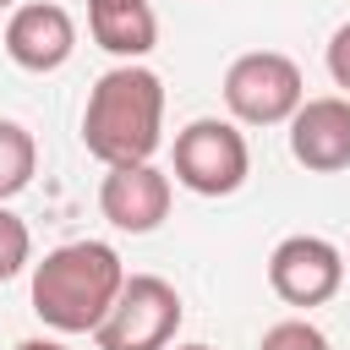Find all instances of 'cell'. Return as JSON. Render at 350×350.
Returning <instances> with one entry per match:
<instances>
[{
    "instance_id": "14",
    "label": "cell",
    "mask_w": 350,
    "mask_h": 350,
    "mask_svg": "<svg viewBox=\"0 0 350 350\" xmlns=\"http://www.w3.org/2000/svg\"><path fill=\"white\" fill-rule=\"evenodd\" d=\"M323 60H328L334 88H345V93H350V22H345V27L328 38V55H323Z\"/></svg>"
},
{
    "instance_id": "2",
    "label": "cell",
    "mask_w": 350,
    "mask_h": 350,
    "mask_svg": "<svg viewBox=\"0 0 350 350\" xmlns=\"http://www.w3.org/2000/svg\"><path fill=\"white\" fill-rule=\"evenodd\" d=\"M126 262L104 241H66L33 262V312L55 334H98L126 290Z\"/></svg>"
},
{
    "instance_id": "6",
    "label": "cell",
    "mask_w": 350,
    "mask_h": 350,
    "mask_svg": "<svg viewBox=\"0 0 350 350\" xmlns=\"http://www.w3.org/2000/svg\"><path fill=\"white\" fill-rule=\"evenodd\" d=\"M268 284L284 306H323L345 284V252L323 235H284L268 252Z\"/></svg>"
},
{
    "instance_id": "15",
    "label": "cell",
    "mask_w": 350,
    "mask_h": 350,
    "mask_svg": "<svg viewBox=\"0 0 350 350\" xmlns=\"http://www.w3.org/2000/svg\"><path fill=\"white\" fill-rule=\"evenodd\" d=\"M16 350H71V345H60V339H22Z\"/></svg>"
},
{
    "instance_id": "3",
    "label": "cell",
    "mask_w": 350,
    "mask_h": 350,
    "mask_svg": "<svg viewBox=\"0 0 350 350\" xmlns=\"http://www.w3.org/2000/svg\"><path fill=\"white\" fill-rule=\"evenodd\" d=\"M306 104V82L301 66L279 49H252L241 60H230L224 71V109L235 115V126H290V115Z\"/></svg>"
},
{
    "instance_id": "18",
    "label": "cell",
    "mask_w": 350,
    "mask_h": 350,
    "mask_svg": "<svg viewBox=\"0 0 350 350\" xmlns=\"http://www.w3.org/2000/svg\"><path fill=\"white\" fill-rule=\"evenodd\" d=\"M88 5H104V0H88Z\"/></svg>"
},
{
    "instance_id": "8",
    "label": "cell",
    "mask_w": 350,
    "mask_h": 350,
    "mask_svg": "<svg viewBox=\"0 0 350 350\" xmlns=\"http://www.w3.org/2000/svg\"><path fill=\"white\" fill-rule=\"evenodd\" d=\"M71 49H77V22H71L66 5L27 0V5L11 11V22H5V55L22 71H38V77L44 71H60L71 60Z\"/></svg>"
},
{
    "instance_id": "5",
    "label": "cell",
    "mask_w": 350,
    "mask_h": 350,
    "mask_svg": "<svg viewBox=\"0 0 350 350\" xmlns=\"http://www.w3.org/2000/svg\"><path fill=\"white\" fill-rule=\"evenodd\" d=\"M180 328V295L159 273H131L109 317L98 323V350H170Z\"/></svg>"
},
{
    "instance_id": "12",
    "label": "cell",
    "mask_w": 350,
    "mask_h": 350,
    "mask_svg": "<svg viewBox=\"0 0 350 350\" xmlns=\"http://www.w3.org/2000/svg\"><path fill=\"white\" fill-rule=\"evenodd\" d=\"M27 262H33V235H27V224L0 202V284L16 279Z\"/></svg>"
},
{
    "instance_id": "17",
    "label": "cell",
    "mask_w": 350,
    "mask_h": 350,
    "mask_svg": "<svg viewBox=\"0 0 350 350\" xmlns=\"http://www.w3.org/2000/svg\"><path fill=\"white\" fill-rule=\"evenodd\" d=\"M0 11H16V0H0Z\"/></svg>"
},
{
    "instance_id": "4",
    "label": "cell",
    "mask_w": 350,
    "mask_h": 350,
    "mask_svg": "<svg viewBox=\"0 0 350 350\" xmlns=\"http://www.w3.org/2000/svg\"><path fill=\"white\" fill-rule=\"evenodd\" d=\"M252 175V148L235 120L202 115L175 131V180L197 197H230Z\"/></svg>"
},
{
    "instance_id": "9",
    "label": "cell",
    "mask_w": 350,
    "mask_h": 350,
    "mask_svg": "<svg viewBox=\"0 0 350 350\" xmlns=\"http://www.w3.org/2000/svg\"><path fill=\"white\" fill-rule=\"evenodd\" d=\"M98 208L115 230L126 235H148L170 219V175L148 159V164H115L98 186Z\"/></svg>"
},
{
    "instance_id": "13",
    "label": "cell",
    "mask_w": 350,
    "mask_h": 350,
    "mask_svg": "<svg viewBox=\"0 0 350 350\" xmlns=\"http://www.w3.org/2000/svg\"><path fill=\"white\" fill-rule=\"evenodd\" d=\"M257 350H328V339H323V328H312L301 317H284L257 339Z\"/></svg>"
},
{
    "instance_id": "16",
    "label": "cell",
    "mask_w": 350,
    "mask_h": 350,
    "mask_svg": "<svg viewBox=\"0 0 350 350\" xmlns=\"http://www.w3.org/2000/svg\"><path fill=\"white\" fill-rule=\"evenodd\" d=\"M175 350H213V345H202V339H191V345H175Z\"/></svg>"
},
{
    "instance_id": "19",
    "label": "cell",
    "mask_w": 350,
    "mask_h": 350,
    "mask_svg": "<svg viewBox=\"0 0 350 350\" xmlns=\"http://www.w3.org/2000/svg\"><path fill=\"white\" fill-rule=\"evenodd\" d=\"M345 268H350V257H345Z\"/></svg>"
},
{
    "instance_id": "7",
    "label": "cell",
    "mask_w": 350,
    "mask_h": 350,
    "mask_svg": "<svg viewBox=\"0 0 350 350\" xmlns=\"http://www.w3.org/2000/svg\"><path fill=\"white\" fill-rule=\"evenodd\" d=\"M290 153L301 170L312 175H339L350 170V98L345 93H323L306 98L290 115Z\"/></svg>"
},
{
    "instance_id": "10",
    "label": "cell",
    "mask_w": 350,
    "mask_h": 350,
    "mask_svg": "<svg viewBox=\"0 0 350 350\" xmlns=\"http://www.w3.org/2000/svg\"><path fill=\"white\" fill-rule=\"evenodd\" d=\"M88 33L98 49L131 66L159 44V16L148 0H104V5H88Z\"/></svg>"
},
{
    "instance_id": "1",
    "label": "cell",
    "mask_w": 350,
    "mask_h": 350,
    "mask_svg": "<svg viewBox=\"0 0 350 350\" xmlns=\"http://www.w3.org/2000/svg\"><path fill=\"white\" fill-rule=\"evenodd\" d=\"M164 142V82L148 66H115L93 82L82 109V148L115 170V164H148Z\"/></svg>"
},
{
    "instance_id": "11",
    "label": "cell",
    "mask_w": 350,
    "mask_h": 350,
    "mask_svg": "<svg viewBox=\"0 0 350 350\" xmlns=\"http://www.w3.org/2000/svg\"><path fill=\"white\" fill-rule=\"evenodd\" d=\"M38 170V142L22 120H0V202H11L16 191H27Z\"/></svg>"
}]
</instances>
